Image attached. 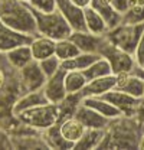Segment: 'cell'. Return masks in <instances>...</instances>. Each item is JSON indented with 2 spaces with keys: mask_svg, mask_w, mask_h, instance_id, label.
<instances>
[{
  "mask_svg": "<svg viewBox=\"0 0 144 150\" xmlns=\"http://www.w3.org/2000/svg\"><path fill=\"white\" fill-rule=\"evenodd\" d=\"M143 129L134 117L121 115L111 120L98 149H137Z\"/></svg>",
  "mask_w": 144,
  "mask_h": 150,
  "instance_id": "cell-1",
  "label": "cell"
},
{
  "mask_svg": "<svg viewBox=\"0 0 144 150\" xmlns=\"http://www.w3.org/2000/svg\"><path fill=\"white\" fill-rule=\"evenodd\" d=\"M0 20L18 32L32 36L37 35L36 18L29 3L20 0H0Z\"/></svg>",
  "mask_w": 144,
  "mask_h": 150,
  "instance_id": "cell-2",
  "label": "cell"
},
{
  "mask_svg": "<svg viewBox=\"0 0 144 150\" xmlns=\"http://www.w3.org/2000/svg\"><path fill=\"white\" fill-rule=\"evenodd\" d=\"M15 117L23 126L35 129L37 131L46 130L48 127L54 126L62 120L59 104H54V103H46L42 105L28 108L25 111L19 112Z\"/></svg>",
  "mask_w": 144,
  "mask_h": 150,
  "instance_id": "cell-3",
  "label": "cell"
},
{
  "mask_svg": "<svg viewBox=\"0 0 144 150\" xmlns=\"http://www.w3.org/2000/svg\"><path fill=\"white\" fill-rule=\"evenodd\" d=\"M36 18V32L37 35L52 38L55 40L69 38L72 33V28L62 13L55 9L52 12H37L33 10Z\"/></svg>",
  "mask_w": 144,
  "mask_h": 150,
  "instance_id": "cell-4",
  "label": "cell"
},
{
  "mask_svg": "<svg viewBox=\"0 0 144 150\" xmlns=\"http://www.w3.org/2000/svg\"><path fill=\"white\" fill-rule=\"evenodd\" d=\"M143 32L144 22L143 23H124V22H121L118 26L109 29L105 33V38L115 46L134 55L136 48L143 36Z\"/></svg>",
  "mask_w": 144,
  "mask_h": 150,
  "instance_id": "cell-5",
  "label": "cell"
},
{
  "mask_svg": "<svg viewBox=\"0 0 144 150\" xmlns=\"http://www.w3.org/2000/svg\"><path fill=\"white\" fill-rule=\"evenodd\" d=\"M100 55L104 56L109 62L112 72L118 74V72H133V69L136 68V59L134 55L126 52L124 49L115 46L114 43H111L107 38H104V42L100 48Z\"/></svg>",
  "mask_w": 144,
  "mask_h": 150,
  "instance_id": "cell-6",
  "label": "cell"
},
{
  "mask_svg": "<svg viewBox=\"0 0 144 150\" xmlns=\"http://www.w3.org/2000/svg\"><path fill=\"white\" fill-rule=\"evenodd\" d=\"M19 78H20V88L25 93L42 90L46 82V75L43 74L39 62L35 59L19 69Z\"/></svg>",
  "mask_w": 144,
  "mask_h": 150,
  "instance_id": "cell-7",
  "label": "cell"
},
{
  "mask_svg": "<svg viewBox=\"0 0 144 150\" xmlns=\"http://www.w3.org/2000/svg\"><path fill=\"white\" fill-rule=\"evenodd\" d=\"M65 74H66V71L61 67L54 75L46 78V82H45L42 90H43L49 103L59 104L66 98L68 91L65 87Z\"/></svg>",
  "mask_w": 144,
  "mask_h": 150,
  "instance_id": "cell-8",
  "label": "cell"
},
{
  "mask_svg": "<svg viewBox=\"0 0 144 150\" xmlns=\"http://www.w3.org/2000/svg\"><path fill=\"white\" fill-rule=\"evenodd\" d=\"M105 100H108L112 105H115L120 111L123 112V115L126 117H134L136 115V111H137V107H138V103L141 98H136L130 94L124 93L118 88H114L111 91L105 93L104 95Z\"/></svg>",
  "mask_w": 144,
  "mask_h": 150,
  "instance_id": "cell-9",
  "label": "cell"
},
{
  "mask_svg": "<svg viewBox=\"0 0 144 150\" xmlns=\"http://www.w3.org/2000/svg\"><path fill=\"white\" fill-rule=\"evenodd\" d=\"M56 9L66 19L72 30H87L84 9L75 4L72 0H56Z\"/></svg>",
  "mask_w": 144,
  "mask_h": 150,
  "instance_id": "cell-10",
  "label": "cell"
},
{
  "mask_svg": "<svg viewBox=\"0 0 144 150\" xmlns=\"http://www.w3.org/2000/svg\"><path fill=\"white\" fill-rule=\"evenodd\" d=\"M33 36L18 32L0 20V52L6 54L7 51L16 48L19 45H30Z\"/></svg>",
  "mask_w": 144,
  "mask_h": 150,
  "instance_id": "cell-11",
  "label": "cell"
},
{
  "mask_svg": "<svg viewBox=\"0 0 144 150\" xmlns=\"http://www.w3.org/2000/svg\"><path fill=\"white\" fill-rule=\"evenodd\" d=\"M75 45L79 48L81 52H91V54H100V48L104 42L105 35H95L88 30H72L69 35Z\"/></svg>",
  "mask_w": 144,
  "mask_h": 150,
  "instance_id": "cell-12",
  "label": "cell"
},
{
  "mask_svg": "<svg viewBox=\"0 0 144 150\" xmlns=\"http://www.w3.org/2000/svg\"><path fill=\"white\" fill-rule=\"evenodd\" d=\"M75 117L87 127V129H101V130H105L111 120L104 117L102 114H100L98 111H95L94 108H91L88 105L82 104L76 108L75 111Z\"/></svg>",
  "mask_w": 144,
  "mask_h": 150,
  "instance_id": "cell-13",
  "label": "cell"
},
{
  "mask_svg": "<svg viewBox=\"0 0 144 150\" xmlns=\"http://www.w3.org/2000/svg\"><path fill=\"white\" fill-rule=\"evenodd\" d=\"M115 75H117L115 88L130 94L136 98H144V79L138 78L133 72H118Z\"/></svg>",
  "mask_w": 144,
  "mask_h": 150,
  "instance_id": "cell-14",
  "label": "cell"
},
{
  "mask_svg": "<svg viewBox=\"0 0 144 150\" xmlns=\"http://www.w3.org/2000/svg\"><path fill=\"white\" fill-rule=\"evenodd\" d=\"M117 87V75L109 74L88 81L85 88L81 91L82 97H101L105 93L114 90Z\"/></svg>",
  "mask_w": 144,
  "mask_h": 150,
  "instance_id": "cell-15",
  "label": "cell"
},
{
  "mask_svg": "<svg viewBox=\"0 0 144 150\" xmlns=\"http://www.w3.org/2000/svg\"><path fill=\"white\" fill-rule=\"evenodd\" d=\"M49 103L46 95L43 93V90H36V91H29V93H25L23 95H20L18 100L13 103V107H12V114L13 115H18L19 112L25 111L28 108H32L36 105H42V104H46Z\"/></svg>",
  "mask_w": 144,
  "mask_h": 150,
  "instance_id": "cell-16",
  "label": "cell"
},
{
  "mask_svg": "<svg viewBox=\"0 0 144 150\" xmlns=\"http://www.w3.org/2000/svg\"><path fill=\"white\" fill-rule=\"evenodd\" d=\"M55 43L56 40L52 38L43 36V35H35L30 42V51L35 61H43L49 56L55 55Z\"/></svg>",
  "mask_w": 144,
  "mask_h": 150,
  "instance_id": "cell-17",
  "label": "cell"
},
{
  "mask_svg": "<svg viewBox=\"0 0 144 150\" xmlns=\"http://www.w3.org/2000/svg\"><path fill=\"white\" fill-rule=\"evenodd\" d=\"M82 104L94 108L95 111H98L100 114H102L104 117H107L109 120H114V118H118V117L123 115V112L115 105H112L108 100H105L104 97H84Z\"/></svg>",
  "mask_w": 144,
  "mask_h": 150,
  "instance_id": "cell-18",
  "label": "cell"
},
{
  "mask_svg": "<svg viewBox=\"0 0 144 150\" xmlns=\"http://www.w3.org/2000/svg\"><path fill=\"white\" fill-rule=\"evenodd\" d=\"M91 6L98 13H101V16L107 22L108 30L112 29V28H115V26H118L123 22V15L112 7V4H111L109 0H92L91 1Z\"/></svg>",
  "mask_w": 144,
  "mask_h": 150,
  "instance_id": "cell-19",
  "label": "cell"
},
{
  "mask_svg": "<svg viewBox=\"0 0 144 150\" xmlns=\"http://www.w3.org/2000/svg\"><path fill=\"white\" fill-rule=\"evenodd\" d=\"M59 126H61L62 136H64L69 143H72L73 146H75V143L82 137V134L87 130V127H85L75 115L64 118L62 121H59Z\"/></svg>",
  "mask_w": 144,
  "mask_h": 150,
  "instance_id": "cell-20",
  "label": "cell"
},
{
  "mask_svg": "<svg viewBox=\"0 0 144 150\" xmlns=\"http://www.w3.org/2000/svg\"><path fill=\"white\" fill-rule=\"evenodd\" d=\"M42 140L45 142L48 149H73V144L62 136L59 123L42 131Z\"/></svg>",
  "mask_w": 144,
  "mask_h": 150,
  "instance_id": "cell-21",
  "label": "cell"
},
{
  "mask_svg": "<svg viewBox=\"0 0 144 150\" xmlns=\"http://www.w3.org/2000/svg\"><path fill=\"white\" fill-rule=\"evenodd\" d=\"M84 19H85V28L87 30L95 35H105L108 32V25L92 6H87L84 9Z\"/></svg>",
  "mask_w": 144,
  "mask_h": 150,
  "instance_id": "cell-22",
  "label": "cell"
},
{
  "mask_svg": "<svg viewBox=\"0 0 144 150\" xmlns=\"http://www.w3.org/2000/svg\"><path fill=\"white\" fill-rule=\"evenodd\" d=\"M6 59L9 62V65L15 69H20L25 65H28L29 62L33 61L32 51H30V45H19L16 48L10 49L6 52Z\"/></svg>",
  "mask_w": 144,
  "mask_h": 150,
  "instance_id": "cell-23",
  "label": "cell"
},
{
  "mask_svg": "<svg viewBox=\"0 0 144 150\" xmlns=\"http://www.w3.org/2000/svg\"><path fill=\"white\" fill-rule=\"evenodd\" d=\"M98 58H101L100 54H91V52H79L76 56H73L68 61H62L61 67L65 71H84L90 67L92 62H95Z\"/></svg>",
  "mask_w": 144,
  "mask_h": 150,
  "instance_id": "cell-24",
  "label": "cell"
},
{
  "mask_svg": "<svg viewBox=\"0 0 144 150\" xmlns=\"http://www.w3.org/2000/svg\"><path fill=\"white\" fill-rule=\"evenodd\" d=\"M105 136V130L101 129H87L82 137L75 143L73 149H98L102 139Z\"/></svg>",
  "mask_w": 144,
  "mask_h": 150,
  "instance_id": "cell-25",
  "label": "cell"
},
{
  "mask_svg": "<svg viewBox=\"0 0 144 150\" xmlns=\"http://www.w3.org/2000/svg\"><path fill=\"white\" fill-rule=\"evenodd\" d=\"M88 84V78L85 76L84 71H66L65 74V87L68 94H75V93H81L85 85Z\"/></svg>",
  "mask_w": 144,
  "mask_h": 150,
  "instance_id": "cell-26",
  "label": "cell"
},
{
  "mask_svg": "<svg viewBox=\"0 0 144 150\" xmlns=\"http://www.w3.org/2000/svg\"><path fill=\"white\" fill-rule=\"evenodd\" d=\"M79 48L75 45V42L71 38H64V39H58L55 43V55L62 61H68L73 56L79 54Z\"/></svg>",
  "mask_w": 144,
  "mask_h": 150,
  "instance_id": "cell-27",
  "label": "cell"
},
{
  "mask_svg": "<svg viewBox=\"0 0 144 150\" xmlns=\"http://www.w3.org/2000/svg\"><path fill=\"white\" fill-rule=\"evenodd\" d=\"M84 74L88 78V81H91V79H95V78H100V76H105V75L114 74V72H112V68H111L109 62L104 56H101L95 62H92L87 69H84Z\"/></svg>",
  "mask_w": 144,
  "mask_h": 150,
  "instance_id": "cell-28",
  "label": "cell"
},
{
  "mask_svg": "<svg viewBox=\"0 0 144 150\" xmlns=\"http://www.w3.org/2000/svg\"><path fill=\"white\" fill-rule=\"evenodd\" d=\"M39 65H40L43 74L46 75V78H48V76L54 75L61 68V59L56 55H52L49 58H46V59H43V61H39Z\"/></svg>",
  "mask_w": 144,
  "mask_h": 150,
  "instance_id": "cell-29",
  "label": "cell"
},
{
  "mask_svg": "<svg viewBox=\"0 0 144 150\" xmlns=\"http://www.w3.org/2000/svg\"><path fill=\"white\" fill-rule=\"evenodd\" d=\"M124 23H143L144 22V6L130 7L123 15Z\"/></svg>",
  "mask_w": 144,
  "mask_h": 150,
  "instance_id": "cell-30",
  "label": "cell"
},
{
  "mask_svg": "<svg viewBox=\"0 0 144 150\" xmlns=\"http://www.w3.org/2000/svg\"><path fill=\"white\" fill-rule=\"evenodd\" d=\"M29 6L37 12H52L56 9V0H29Z\"/></svg>",
  "mask_w": 144,
  "mask_h": 150,
  "instance_id": "cell-31",
  "label": "cell"
},
{
  "mask_svg": "<svg viewBox=\"0 0 144 150\" xmlns=\"http://www.w3.org/2000/svg\"><path fill=\"white\" fill-rule=\"evenodd\" d=\"M134 59H136V64L138 67H143L144 68V32L141 39H140V42H138V45H137V48H136Z\"/></svg>",
  "mask_w": 144,
  "mask_h": 150,
  "instance_id": "cell-32",
  "label": "cell"
},
{
  "mask_svg": "<svg viewBox=\"0 0 144 150\" xmlns=\"http://www.w3.org/2000/svg\"><path fill=\"white\" fill-rule=\"evenodd\" d=\"M134 118L137 120V123L140 124V127L144 131V98H141L140 103H138V107H137V111H136Z\"/></svg>",
  "mask_w": 144,
  "mask_h": 150,
  "instance_id": "cell-33",
  "label": "cell"
},
{
  "mask_svg": "<svg viewBox=\"0 0 144 150\" xmlns=\"http://www.w3.org/2000/svg\"><path fill=\"white\" fill-rule=\"evenodd\" d=\"M112 7L115 10H118L121 15H124L127 10H128V0H109Z\"/></svg>",
  "mask_w": 144,
  "mask_h": 150,
  "instance_id": "cell-34",
  "label": "cell"
},
{
  "mask_svg": "<svg viewBox=\"0 0 144 150\" xmlns=\"http://www.w3.org/2000/svg\"><path fill=\"white\" fill-rule=\"evenodd\" d=\"M15 144L10 140L9 134H6L3 130H0V149H12Z\"/></svg>",
  "mask_w": 144,
  "mask_h": 150,
  "instance_id": "cell-35",
  "label": "cell"
},
{
  "mask_svg": "<svg viewBox=\"0 0 144 150\" xmlns=\"http://www.w3.org/2000/svg\"><path fill=\"white\" fill-rule=\"evenodd\" d=\"M75 4H78L79 7H82V9H85L87 6H91V1L92 0H72Z\"/></svg>",
  "mask_w": 144,
  "mask_h": 150,
  "instance_id": "cell-36",
  "label": "cell"
},
{
  "mask_svg": "<svg viewBox=\"0 0 144 150\" xmlns=\"http://www.w3.org/2000/svg\"><path fill=\"white\" fill-rule=\"evenodd\" d=\"M138 6H144V0H128V9L138 7Z\"/></svg>",
  "mask_w": 144,
  "mask_h": 150,
  "instance_id": "cell-37",
  "label": "cell"
},
{
  "mask_svg": "<svg viewBox=\"0 0 144 150\" xmlns=\"http://www.w3.org/2000/svg\"><path fill=\"white\" fill-rule=\"evenodd\" d=\"M137 149L144 150V131L141 133V136H140V139H138V143H137Z\"/></svg>",
  "mask_w": 144,
  "mask_h": 150,
  "instance_id": "cell-38",
  "label": "cell"
},
{
  "mask_svg": "<svg viewBox=\"0 0 144 150\" xmlns=\"http://www.w3.org/2000/svg\"><path fill=\"white\" fill-rule=\"evenodd\" d=\"M4 81H6V76H4L1 68H0V91H1V88H3V85H4Z\"/></svg>",
  "mask_w": 144,
  "mask_h": 150,
  "instance_id": "cell-39",
  "label": "cell"
},
{
  "mask_svg": "<svg viewBox=\"0 0 144 150\" xmlns=\"http://www.w3.org/2000/svg\"><path fill=\"white\" fill-rule=\"evenodd\" d=\"M20 1H25V3H29V0H20Z\"/></svg>",
  "mask_w": 144,
  "mask_h": 150,
  "instance_id": "cell-40",
  "label": "cell"
}]
</instances>
